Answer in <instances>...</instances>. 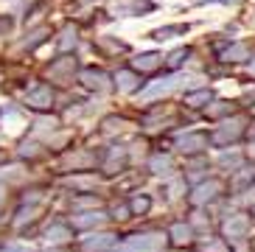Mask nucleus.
Listing matches in <instances>:
<instances>
[{"mask_svg": "<svg viewBox=\"0 0 255 252\" xmlns=\"http://www.w3.org/2000/svg\"><path fill=\"white\" fill-rule=\"evenodd\" d=\"M165 244L163 236H135L129 238L124 247H118L115 252H160Z\"/></svg>", "mask_w": 255, "mask_h": 252, "instance_id": "f257e3e1", "label": "nucleus"}, {"mask_svg": "<svg viewBox=\"0 0 255 252\" xmlns=\"http://www.w3.org/2000/svg\"><path fill=\"white\" fill-rule=\"evenodd\" d=\"M53 101V93L51 87H37L34 93H28V104L34 107V110H48Z\"/></svg>", "mask_w": 255, "mask_h": 252, "instance_id": "f03ea898", "label": "nucleus"}, {"mask_svg": "<svg viewBox=\"0 0 255 252\" xmlns=\"http://www.w3.org/2000/svg\"><path fill=\"white\" fill-rule=\"evenodd\" d=\"M219 191H222V185H219L216 179H210V182H205V185H199V188H196V193L191 196V199H194L196 205H202V202L213 199V196H216Z\"/></svg>", "mask_w": 255, "mask_h": 252, "instance_id": "7ed1b4c3", "label": "nucleus"}, {"mask_svg": "<svg viewBox=\"0 0 255 252\" xmlns=\"http://www.w3.org/2000/svg\"><path fill=\"white\" fill-rule=\"evenodd\" d=\"M225 233H227L230 238L244 236V233H247V219H244V216H233L230 222L225 224Z\"/></svg>", "mask_w": 255, "mask_h": 252, "instance_id": "20e7f679", "label": "nucleus"}, {"mask_svg": "<svg viewBox=\"0 0 255 252\" xmlns=\"http://www.w3.org/2000/svg\"><path fill=\"white\" fill-rule=\"evenodd\" d=\"M205 134H188V137H182L180 140V148L182 151H188V154H194V151H199V148H205Z\"/></svg>", "mask_w": 255, "mask_h": 252, "instance_id": "39448f33", "label": "nucleus"}, {"mask_svg": "<svg viewBox=\"0 0 255 252\" xmlns=\"http://www.w3.org/2000/svg\"><path fill=\"white\" fill-rule=\"evenodd\" d=\"M160 65V53H140L135 59V67L137 70H154Z\"/></svg>", "mask_w": 255, "mask_h": 252, "instance_id": "423d86ee", "label": "nucleus"}, {"mask_svg": "<svg viewBox=\"0 0 255 252\" xmlns=\"http://www.w3.org/2000/svg\"><path fill=\"white\" fill-rule=\"evenodd\" d=\"M185 31H188V25H165V28H157L151 37L163 42V39H171V37H177V34H185Z\"/></svg>", "mask_w": 255, "mask_h": 252, "instance_id": "0eeeda50", "label": "nucleus"}, {"mask_svg": "<svg viewBox=\"0 0 255 252\" xmlns=\"http://www.w3.org/2000/svg\"><path fill=\"white\" fill-rule=\"evenodd\" d=\"M113 244V236H96V238H90V241H84V252H98V250H104V247H110Z\"/></svg>", "mask_w": 255, "mask_h": 252, "instance_id": "6e6552de", "label": "nucleus"}, {"mask_svg": "<svg viewBox=\"0 0 255 252\" xmlns=\"http://www.w3.org/2000/svg\"><path fill=\"white\" fill-rule=\"evenodd\" d=\"M82 82L87 84V87L101 90V87H104V73H98V70H84V73H82Z\"/></svg>", "mask_w": 255, "mask_h": 252, "instance_id": "1a4fd4ad", "label": "nucleus"}, {"mask_svg": "<svg viewBox=\"0 0 255 252\" xmlns=\"http://www.w3.org/2000/svg\"><path fill=\"white\" fill-rule=\"evenodd\" d=\"M210 90H199V93H191V96H185V104H191V107H202V104H208L210 101Z\"/></svg>", "mask_w": 255, "mask_h": 252, "instance_id": "9d476101", "label": "nucleus"}, {"mask_svg": "<svg viewBox=\"0 0 255 252\" xmlns=\"http://www.w3.org/2000/svg\"><path fill=\"white\" fill-rule=\"evenodd\" d=\"M247 56V45H233V48H227L225 51V59L227 62H239Z\"/></svg>", "mask_w": 255, "mask_h": 252, "instance_id": "9b49d317", "label": "nucleus"}, {"mask_svg": "<svg viewBox=\"0 0 255 252\" xmlns=\"http://www.w3.org/2000/svg\"><path fill=\"white\" fill-rule=\"evenodd\" d=\"M174 82H177V79H163L160 84H154V87H149V90H146V98L157 96V93H168V90L174 87Z\"/></svg>", "mask_w": 255, "mask_h": 252, "instance_id": "f8f14e48", "label": "nucleus"}, {"mask_svg": "<svg viewBox=\"0 0 255 252\" xmlns=\"http://www.w3.org/2000/svg\"><path fill=\"white\" fill-rule=\"evenodd\" d=\"M241 134V124H233V129H225V132L216 134V143H227V140H236Z\"/></svg>", "mask_w": 255, "mask_h": 252, "instance_id": "ddd939ff", "label": "nucleus"}, {"mask_svg": "<svg viewBox=\"0 0 255 252\" xmlns=\"http://www.w3.org/2000/svg\"><path fill=\"white\" fill-rule=\"evenodd\" d=\"M101 219H104V213H84V216L76 219V224H79V227H93V224H98Z\"/></svg>", "mask_w": 255, "mask_h": 252, "instance_id": "4468645a", "label": "nucleus"}, {"mask_svg": "<svg viewBox=\"0 0 255 252\" xmlns=\"http://www.w3.org/2000/svg\"><path fill=\"white\" fill-rule=\"evenodd\" d=\"M118 87L127 90V93H129V90H135V76L129 73V70H121V73H118Z\"/></svg>", "mask_w": 255, "mask_h": 252, "instance_id": "2eb2a0df", "label": "nucleus"}, {"mask_svg": "<svg viewBox=\"0 0 255 252\" xmlns=\"http://www.w3.org/2000/svg\"><path fill=\"white\" fill-rule=\"evenodd\" d=\"M149 205H151L149 196H135L129 208H132V213H146V210H149Z\"/></svg>", "mask_w": 255, "mask_h": 252, "instance_id": "dca6fc26", "label": "nucleus"}, {"mask_svg": "<svg viewBox=\"0 0 255 252\" xmlns=\"http://www.w3.org/2000/svg\"><path fill=\"white\" fill-rule=\"evenodd\" d=\"M171 236H174V241H177V244H185L188 238H191V230H188L185 224H177V227L171 230Z\"/></svg>", "mask_w": 255, "mask_h": 252, "instance_id": "f3484780", "label": "nucleus"}, {"mask_svg": "<svg viewBox=\"0 0 255 252\" xmlns=\"http://www.w3.org/2000/svg\"><path fill=\"white\" fill-rule=\"evenodd\" d=\"M151 168L157 171V174H165V168H171V163H168V157H154L151 160Z\"/></svg>", "mask_w": 255, "mask_h": 252, "instance_id": "a211bd4d", "label": "nucleus"}, {"mask_svg": "<svg viewBox=\"0 0 255 252\" xmlns=\"http://www.w3.org/2000/svg\"><path fill=\"white\" fill-rule=\"evenodd\" d=\"M185 56H188V51H185V48H182V51H174L171 56H168V65H171V67H177L182 59H185Z\"/></svg>", "mask_w": 255, "mask_h": 252, "instance_id": "6ab92c4d", "label": "nucleus"}, {"mask_svg": "<svg viewBox=\"0 0 255 252\" xmlns=\"http://www.w3.org/2000/svg\"><path fill=\"white\" fill-rule=\"evenodd\" d=\"M48 238H53V241H65V238H68V230H65V227H53V230L48 233Z\"/></svg>", "mask_w": 255, "mask_h": 252, "instance_id": "aec40b11", "label": "nucleus"}, {"mask_svg": "<svg viewBox=\"0 0 255 252\" xmlns=\"http://www.w3.org/2000/svg\"><path fill=\"white\" fill-rule=\"evenodd\" d=\"M205 252H225V247H222V244H210Z\"/></svg>", "mask_w": 255, "mask_h": 252, "instance_id": "412c9836", "label": "nucleus"}, {"mask_svg": "<svg viewBox=\"0 0 255 252\" xmlns=\"http://www.w3.org/2000/svg\"><path fill=\"white\" fill-rule=\"evenodd\" d=\"M6 252H28V250H6Z\"/></svg>", "mask_w": 255, "mask_h": 252, "instance_id": "4be33fe9", "label": "nucleus"}, {"mask_svg": "<svg viewBox=\"0 0 255 252\" xmlns=\"http://www.w3.org/2000/svg\"><path fill=\"white\" fill-rule=\"evenodd\" d=\"M253 73H255V65H253Z\"/></svg>", "mask_w": 255, "mask_h": 252, "instance_id": "5701e85b", "label": "nucleus"}]
</instances>
